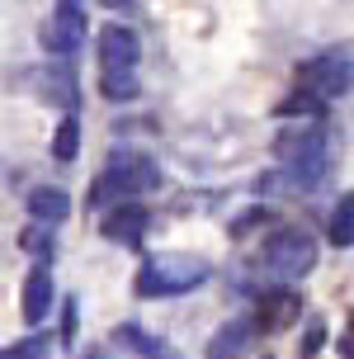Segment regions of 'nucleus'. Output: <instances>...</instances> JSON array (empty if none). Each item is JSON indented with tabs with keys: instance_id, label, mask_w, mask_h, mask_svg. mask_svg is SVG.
<instances>
[{
	"instance_id": "nucleus-18",
	"label": "nucleus",
	"mask_w": 354,
	"mask_h": 359,
	"mask_svg": "<svg viewBox=\"0 0 354 359\" xmlns=\"http://www.w3.org/2000/svg\"><path fill=\"white\" fill-rule=\"evenodd\" d=\"M19 246L29 255H43V260H48V255H53V227H48V222H34L29 232L19 236Z\"/></svg>"
},
{
	"instance_id": "nucleus-12",
	"label": "nucleus",
	"mask_w": 354,
	"mask_h": 359,
	"mask_svg": "<svg viewBox=\"0 0 354 359\" xmlns=\"http://www.w3.org/2000/svg\"><path fill=\"white\" fill-rule=\"evenodd\" d=\"M38 95H43V104H62L71 109L76 100H81V90H76V76H71V62L62 57V62H53V67H43V76H38Z\"/></svg>"
},
{
	"instance_id": "nucleus-8",
	"label": "nucleus",
	"mask_w": 354,
	"mask_h": 359,
	"mask_svg": "<svg viewBox=\"0 0 354 359\" xmlns=\"http://www.w3.org/2000/svg\"><path fill=\"white\" fill-rule=\"evenodd\" d=\"M350 81H354L350 53H326V57H317V62L302 67V86L312 90V95H321V100H340V95L350 90Z\"/></svg>"
},
{
	"instance_id": "nucleus-3",
	"label": "nucleus",
	"mask_w": 354,
	"mask_h": 359,
	"mask_svg": "<svg viewBox=\"0 0 354 359\" xmlns=\"http://www.w3.org/2000/svg\"><path fill=\"white\" fill-rule=\"evenodd\" d=\"M161 184V170L147 151H109L104 170L95 180V203H118V198H137Z\"/></svg>"
},
{
	"instance_id": "nucleus-9",
	"label": "nucleus",
	"mask_w": 354,
	"mask_h": 359,
	"mask_svg": "<svg viewBox=\"0 0 354 359\" xmlns=\"http://www.w3.org/2000/svg\"><path fill=\"white\" fill-rule=\"evenodd\" d=\"M260 336V322L255 317H231L227 326H217V336L208 341V359H241Z\"/></svg>"
},
{
	"instance_id": "nucleus-2",
	"label": "nucleus",
	"mask_w": 354,
	"mask_h": 359,
	"mask_svg": "<svg viewBox=\"0 0 354 359\" xmlns=\"http://www.w3.org/2000/svg\"><path fill=\"white\" fill-rule=\"evenodd\" d=\"M279 165L298 194H317L321 184H326V175H331V147H326V137H321L317 128L288 133L279 142Z\"/></svg>"
},
{
	"instance_id": "nucleus-15",
	"label": "nucleus",
	"mask_w": 354,
	"mask_h": 359,
	"mask_svg": "<svg viewBox=\"0 0 354 359\" xmlns=\"http://www.w3.org/2000/svg\"><path fill=\"white\" fill-rule=\"evenodd\" d=\"M53 156L62 165L81 156V118H76V114H62V123H57V133H53Z\"/></svg>"
},
{
	"instance_id": "nucleus-5",
	"label": "nucleus",
	"mask_w": 354,
	"mask_h": 359,
	"mask_svg": "<svg viewBox=\"0 0 354 359\" xmlns=\"http://www.w3.org/2000/svg\"><path fill=\"white\" fill-rule=\"evenodd\" d=\"M86 5L81 0H57L53 5V19L43 24V48L53 57H76L81 53V43H86Z\"/></svg>"
},
{
	"instance_id": "nucleus-13",
	"label": "nucleus",
	"mask_w": 354,
	"mask_h": 359,
	"mask_svg": "<svg viewBox=\"0 0 354 359\" xmlns=\"http://www.w3.org/2000/svg\"><path fill=\"white\" fill-rule=\"evenodd\" d=\"M67 213H71V194L67 189H57V184H38V189H29V217H34V222L57 227V222H67Z\"/></svg>"
},
{
	"instance_id": "nucleus-6",
	"label": "nucleus",
	"mask_w": 354,
	"mask_h": 359,
	"mask_svg": "<svg viewBox=\"0 0 354 359\" xmlns=\"http://www.w3.org/2000/svg\"><path fill=\"white\" fill-rule=\"evenodd\" d=\"M142 62V38L128 24H109L100 34V72L104 76H137Z\"/></svg>"
},
{
	"instance_id": "nucleus-14",
	"label": "nucleus",
	"mask_w": 354,
	"mask_h": 359,
	"mask_svg": "<svg viewBox=\"0 0 354 359\" xmlns=\"http://www.w3.org/2000/svg\"><path fill=\"white\" fill-rule=\"evenodd\" d=\"M298 293H274L269 288V298H260V312H255V322H260V331H283V326L298 317Z\"/></svg>"
},
{
	"instance_id": "nucleus-24",
	"label": "nucleus",
	"mask_w": 354,
	"mask_h": 359,
	"mask_svg": "<svg viewBox=\"0 0 354 359\" xmlns=\"http://www.w3.org/2000/svg\"><path fill=\"white\" fill-rule=\"evenodd\" d=\"M104 10H123V5H132V0H100Z\"/></svg>"
},
{
	"instance_id": "nucleus-4",
	"label": "nucleus",
	"mask_w": 354,
	"mask_h": 359,
	"mask_svg": "<svg viewBox=\"0 0 354 359\" xmlns=\"http://www.w3.org/2000/svg\"><path fill=\"white\" fill-rule=\"evenodd\" d=\"M260 260H265L269 279H283V284L307 279L312 265H317V236L307 232V227H279V232H269Z\"/></svg>"
},
{
	"instance_id": "nucleus-16",
	"label": "nucleus",
	"mask_w": 354,
	"mask_h": 359,
	"mask_svg": "<svg viewBox=\"0 0 354 359\" xmlns=\"http://www.w3.org/2000/svg\"><path fill=\"white\" fill-rule=\"evenodd\" d=\"M331 246L336 251H345V246H354V194H345L336 203V213H331Z\"/></svg>"
},
{
	"instance_id": "nucleus-10",
	"label": "nucleus",
	"mask_w": 354,
	"mask_h": 359,
	"mask_svg": "<svg viewBox=\"0 0 354 359\" xmlns=\"http://www.w3.org/2000/svg\"><path fill=\"white\" fill-rule=\"evenodd\" d=\"M114 345L128 350V355H137V359H184L170 341H161V336H151V331H142L137 322L118 326V331H114Z\"/></svg>"
},
{
	"instance_id": "nucleus-17",
	"label": "nucleus",
	"mask_w": 354,
	"mask_h": 359,
	"mask_svg": "<svg viewBox=\"0 0 354 359\" xmlns=\"http://www.w3.org/2000/svg\"><path fill=\"white\" fill-rule=\"evenodd\" d=\"M137 76H104L100 72V95H104V100H114V104H132V100H137Z\"/></svg>"
},
{
	"instance_id": "nucleus-21",
	"label": "nucleus",
	"mask_w": 354,
	"mask_h": 359,
	"mask_svg": "<svg viewBox=\"0 0 354 359\" xmlns=\"http://www.w3.org/2000/svg\"><path fill=\"white\" fill-rule=\"evenodd\" d=\"M321 104H326V100L307 90V95H293V100H283V104H279V114H317Z\"/></svg>"
},
{
	"instance_id": "nucleus-19",
	"label": "nucleus",
	"mask_w": 354,
	"mask_h": 359,
	"mask_svg": "<svg viewBox=\"0 0 354 359\" xmlns=\"http://www.w3.org/2000/svg\"><path fill=\"white\" fill-rule=\"evenodd\" d=\"M321 345H326V322H321V317H312V322H307V331H302V341H298V355L302 359H317Z\"/></svg>"
},
{
	"instance_id": "nucleus-23",
	"label": "nucleus",
	"mask_w": 354,
	"mask_h": 359,
	"mask_svg": "<svg viewBox=\"0 0 354 359\" xmlns=\"http://www.w3.org/2000/svg\"><path fill=\"white\" fill-rule=\"evenodd\" d=\"M71 326H76V303H67V326H62V341L71 345Z\"/></svg>"
},
{
	"instance_id": "nucleus-7",
	"label": "nucleus",
	"mask_w": 354,
	"mask_h": 359,
	"mask_svg": "<svg viewBox=\"0 0 354 359\" xmlns=\"http://www.w3.org/2000/svg\"><path fill=\"white\" fill-rule=\"evenodd\" d=\"M147 227H151V213L142 208L137 198H118V203H109V213L100 217V236L114 241V246H142Z\"/></svg>"
},
{
	"instance_id": "nucleus-1",
	"label": "nucleus",
	"mask_w": 354,
	"mask_h": 359,
	"mask_svg": "<svg viewBox=\"0 0 354 359\" xmlns=\"http://www.w3.org/2000/svg\"><path fill=\"white\" fill-rule=\"evenodd\" d=\"M212 279V265L194 251H156L147 255L137 269V298H179V293H194Z\"/></svg>"
},
{
	"instance_id": "nucleus-25",
	"label": "nucleus",
	"mask_w": 354,
	"mask_h": 359,
	"mask_svg": "<svg viewBox=\"0 0 354 359\" xmlns=\"http://www.w3.org/2000/svg\"><path fill=\"white\" fill-rule=\"evenodd\" d=\"M81 359H104V350H86V355H81Z\"/></svg>"
},
{
	"instance_id": "nucleus-22",
	"label": "nucleus",
	"mask_w": 354,
	"mask_h": 359,
	"mask_svg": "<svg viewBox=\"0 0 354 359\" xmlns=\"http://www.w3.org/2000/svg\"><path fill=\"white\" fill-rule=\"evenodd\" d=\"M340 359H354V326H345V336H340Z\"/></svg>"
},
{
	"instance_id": "nucleus-20",
	"label": "nucleus",
	"mask_w": 354,
	"mask_h": 359,
	"mask_svg": "<svg viewBox=\"0 0 354 359\" xmlns=\"http://www.w3.org/2000/svg\"><path fill=\"white\" fill-rule=\"evenodd\" d=\"M0 359H48V341L29 336V341H19V345H10V350H0Z\"/></svg>"
},
{
	"instance_id": "nucleus-11",
	"label": "nucleus",
	"mask_w": 354,
	"mask_h": 359,
	"mask_svg": "<svg viewBox=\"0 0 354 359\" xmlns=\"http://www.w3.org/2000/svg\"><path fill=\"white\" fill-rule=\"evenodd\" d=\"M53 269L38 265L29 269V279H24V322L29 326H43L48 322V312H53Z\"/></svg>"
}]
</instances>
